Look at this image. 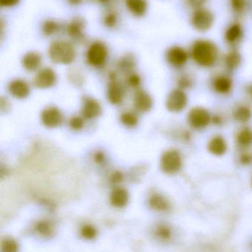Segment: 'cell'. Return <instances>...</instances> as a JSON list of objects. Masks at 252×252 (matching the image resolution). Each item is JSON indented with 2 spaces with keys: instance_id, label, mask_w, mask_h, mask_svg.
Instances as JSON below:
<instances>
[{
  "instance_id": "obj_1",
  "label": "cell",
  "mask_w": 252,
  "mask_h": 252,
  "mask_svg": "<svg viewBox=\"0 0 252 252\" xmlns=\"http://www.w3.org/2000/svg\"><path fill=\"white\" fill-rule=\"evenodd\" d=\"M191 55L200 66L209 67L214 65L217 60V47L212 41L198 40L192 45Z\"/></svg>"
},
{
  "instance_id": "obj_2",
  "label": "cell",
  "mask_w": 252,
  "mask_h": 252,
  "mask_svg": "<svg viewBox=\"0 0 252 252\" xmlns=\"http://www.w3.org/2000/svg\"><path fill=\"white\" fill-rule=\"evenodd\" d=\"M49 58L56 63L71 64L76 57V52L71 43L65 41H55L48 49Z\"/></svg>"
},
{
  "instance_id": "obj_3",
  "label": "cell",
  "mask_w": 252,
  "mask_h": 252,
  "mask_svg": "<svg viewBox=\"0 0 252 252\" xmlns=\"http://www.w3.org/2000/svg\"><path fill=\"white\" fill-rule=\"evenodd\" d=\"M182 167L181 155L176 150L166 151L161 158V170L167 174H175Z\"/></svg>"
},
{
  "instance_id": "obj_4",
  "label": "cell",
  "mask_w": 252,
  "mask_h": 252,
  "mask_svg": "<svg viewBox=\"0 0 252 252\" xmlns=\"http://www.w3.org/2000/svg\"><path fill=\"white\" fill-rule=\"evenodd\" d=\"M214 15L208 9H196L192 16V26L201 32H206L211 29L214 23Z\"/></svg>"
},
{
  "instance_id": "obj_5",
  "label": "cell",
  "mask_w": 252,
  "mask_h": 252,
  "mask_svg": "<svg viewBox=\"0 0 252 252\" xmlns=\"http://www.w3.org/2000/svg\"><path fill=\"white\" fill-rule=\"evenodd\" d=\"M108 58V49L100 41H96L89 47L87 51V61L93 66H100Z\"/></svg>"
},
{
  "instance_id": "obj_6",
  "label": "cell",
  "mask_w": 252,
  "mask_h": 252,
  "mask_svg": "<svg viewBox=\"0 0 252 252\" xmlns=\"http://www.w3.org/2000/svg\"><path fill=\"white\" fill-rule=\"evenodd\" d=\"M187 96L180 90H175L169 94L166 100V106L170 112L178 113L181 112L187 105Z\"/></svg>"
},
{
  "instance_id": "obj_7",
  "label": "cell",
  "mask_w": 252,
  "mask_h": 252,
  "mask_svg": "<svg viewBox=\"0 0 252 252\" xmlns=\"http://www.w3.org/2000/svg\"><path fill=\"white\" fill-rule=\"evenodd\" d=\"M211 121V116L208 111L203 108H194L188 115V122L191 127L195 129L207 127Z\"/></svg>"
},
{
  "instance_id": "obj_8",
  "label": "cell",
  "mask_w": 252,
  "mask_h": 252,
  "mask_svg": "<svg viewBox=\"0 0 252 252\" xmlns=\"http://www.w3.org/2000/svg\"><path fill=\"white\" fill-rule=\"evenodd\" d=\"M56 82V75L50 68L41 69L36 75L34 84L37 88L46 90L53 87Z\"/></svg>"
},
{
  "instance_id": "obj_9",
  "label": "cell",
  "mask_w": 252,
  "mask_h": 252,
  "mask_svg": "<svg viewBox=\"0 0 252 252\" xmlns=\"http://www.w3.org/2000/svg\"><path fill=\"white\" fill-rule=\"evenodd\" d=\"M41 120L43 125L50 128H53L62 124L63 117L62 112L58 108L50 106L42 111Z\"/></svg>"
},
{
  "instance_id": "obj_10",
  "label": "cell",
  "mask_w": 252,
  "mask_h": 252,
  "mask_svg": "<svg viewBox=\"0 0 252 252\" xmlns=\"http://www.w3.org/2000/svg\"><path fill=\"white\" fill-rule=\"evenodd\" d=\"M167 60L170 65L175 67H180L186 64L188 61V53L180 47H171L167 53Z\"/></svg>"
},
{
  "instance_id": "obj_11",
  "label": "cell",
  "mask_w": 252,
  "mask_h": 252,
  "mask_svg": "<svg viewBox=\"0 0 252 252\" xmlns=\"http://www.w3.org/2000/svg\"><path fill=\"white\" fill-rule=\"evenodd\" d=\"M102 113L100 103L91 97H85L83 101L81 115L85 119L92 120L97 118Z\"/></svg>"
},
{
  "instance_id": "obj_12",
  "label": "cell",
  "mask_w": 252,
  "mask_h": 252,
  "mask_svg": "<svg viewBox=\"0 0 252 252\" xmlns=\"http://www.w3.org/2000/svg\"><path fill=\"white\" fill-rule=\"evenodd\" d=\"M9 93L18 99L26 98L30 94V88L25 81L20 79L14 80L9 84Z\"/></svg>"
},
{
  "instance_id": "obj_13",
  "label": "cell",
  "mask_w": 252,
  "mask_h": 252,
  "mask_svg": "<svg viewBox=\"0 0 252 252\" xmlns=\"http://www.w3.org/2000/svg\"><path fill=\"white\" fill-rule=\"evenodd\" d=\"M152 97L146 92L138 91L135 95L134 106L136 110L141 112H149L152 107Z\"/></svg>"
},
{
  "instance_id": "obj_14",
  "label": "cell",
  "mask_w": 252,
  "mask_h": 252,
  "mask_svg": "<svg viewBox=\"0 0 252 252\" xmlns=\"http://www.w3.org/2000/svg\"><path fill=\"white\" fill-rule=\"evenodd\" d=\"M129 201V193L125 189L116 188L110 194V202L116 208H123L127 206Z\"/></svg>"
},
{
  "instance_id": "obj_15",
  "label": "cell",
  "mask_w": 252,
  "mask_h": 252,
  "mask_svg": "<svg viewBox=\"0 0 252 252\" xmlns=\"http://www.w3.org/2000/svg\"><path fill=\"white\" fill-rule=\"evenodd\" d=\"M126 6L133 16L142 17L147 11L148 3L146 0H126Z\"/></svg>"
},
{
  "instance_id": "obj_16",
  "label": "cell",
  "mask_w": 252,
  "mask_h": 252,
  "mask_svg": "<svg viewBox=\"0 0 252 252\" xmlns=\"http://www.w3.org/2000/svg\"><path fill=\"white\" fill-rule=\"evenodd\" d=\"M124 90L115 80H112L108 87V97L112 104H119L124 98Z\"/></svg>"
},
{
  "instance_id": "obj_17",
  "label": "cell",
  "mask_w": 252,
  "mask_h": 252,
  "mask_svg": "<svg viewBox=\"0 0 252 252\" xmlns=\"http://www.w3.org/2000/svg\"><path fill=\"white\" fill-rule=\"evenodd\" d=\"M41 63V56L36 52L27 53L22 58V66L26 70L31 71V72L38 69Z\"/></svg>"
},
{
  "instance_id": "obj_18",
  "label": "cell",
  "mask_w": 252,
  "mask_h": 252,
  "mask_svg": "<svg viewBox=\"0 0 252 252\" xmlns=\"http://www.w3.org/2000/svg\"><path fill=\"white\" fill-rule=\"evenodd\" d=\"M208 150L213 155L220 157L226 152L227 145L222 136H216L209 142Z\"/></svg>"
},
{
  "instance_id": "obj_19",
  "label": "cell",
  "mask_w": 252,
  "mask_h": 252,
  "mask_svg": "<svg viewBox=\"0 0 252 252\" xmlns=\"http://www.w3.org/2000/svg\"><path fill=\"white\" fill-rule=\"evenodd\" d=\"M149 204L152 210L158 212H166L170 208L168 200L161 194L155 193L151 195L149 199Z\"/></svg>"
},
{
  "instance_id": "obj_20",
  "label": "cell",
  "mask_w": 252,
  "mask_h": 252,
  "mask_svg": "<svg viewBox=\"0 0 252 252\" xmlns=\"http://www.w3.org/2000/svg\"><path fill=\"white\" fill-rule=\"evenodd\" d=\"M86 23L84 19L76 17L71 21L67 28V32L70 36L78 38L82 35L83 30L85 28Z\"/></svg>"
},
{
  "instance_id": "obj_21",
  "label": "cell",
  "mask_w": 252,
  "mask_h": 252,
  "mask_svg": "<svg viewBox=\"0 0 252 252\" xmlns=\"http://www.w3.org/2000/svg\"><path fill=\"white\" fill-rule=\"evenodd\" d=\"M243 35V29L241 25L234 24L231 25L225 33V38L229 44H234L241 39Z\"/></svg>"
},
{
  "instance_id": "obj_22",
  "label": "cell",
  "mask_w": 252,
  "mask_h": 252,
  "mask_svg": "<svg viewBox=\"0 0 252 252\" xmlns=\"http://www.w3.org/2000/svg\"><path fill=\"white\" fill-rule=\"evenodd\" d=\"M213 87L217 93L226 94L232 89V81L227 77H217L213 83Z\"/></svg>"
},
{
  "instance_id": "obj_23",
  "label": "cell",
  "mask_w": 252,
  "mask_h": 252,
  "mask_svg": "<svg viewBox=\"0 0 252 252\" xmlns=\"http://www.w3.org/2000/svg\"><path fill=\"white\" fill-rule=\"evenodd\" d=\"M234 118L238 122L242 124L248 122L252 118L251 110L247 106H241L235 110Z\"/></svg>"
},
{
  "instance_id": "obj_24",
  "label": "cell",
  "mask_w": 252,
  "mask_h": 252,
  "mask_svg": "<svg viewBox=\"0 0 252 252\" xmlns=\"http://www.w3.org/2000/svg\"><path fill=\"white\" fill-rule=\"evenodd\" d=\"M237 142L241 147H248L252 144V131L250 129L244 128L237 136Z\"/></svg>"
},
{
  "instance_id": "obj_25",
  "label": "cell",
  "mask_w": 252,
  "mask_h": 252,
  "mask_svg": "<svg viewBox=\"0 0 252 252\" xmlns=\"http://www.w3.org/2000/svg\"><path fill=\"white\" fill-rule=\"evenodd\" d=\"M241 62V56L239 53L232 51L226 56L225 59V63L228 69H234L239 66Z\"/></svg>"
},
{
  "instance_id": "obj_26",
  "label": "cell",
  "mask_w": 252,
  "mask_h": 252,
  "mask_svg": "<svg viewBox=\"0 0 252 252\" xmlns=\"http://www.w3.org/2000/svg\"><path fill=\"white\" fill-rule=\"evenodd\" d=\"M36 231L42 236H50L53 234V228L51 223L47 220H41L36 225Z\"/></svg>"
},
{
  "instance_id": "obj_27",
  "label": "cell",
  "mask_w": 252,
  "mask_h": 252,
  "mask_svg": "<svg viewBox=\"0 0 252 252\" xmlns=\"http://www.w3.org/2000/svg\"><path fill=\"white\" fill-rule=\"evenodd\" d=\"M59 24L52 19H47L45 22H43L42 26H41L43 33L47 36L56 33L59 31Z\"/></svg>"
},
{
  "instance_id": "obj_28",
  "label": "cell",
  "mask_w": 252,
  "mask_h": 252,
  "mask_svg": "<svg viewBox=\"0 0 252 252\" xmlns=\"http://www.w3.org/2000/svg\"><path fill=\"white\" fill-rule=\"evenodd\" d=\"M121 122L123 125L128 127H133L138 125L139 118L136 114L133 112H125L121 116Z\"/></svg>"
},
{
  "instance_id": "obj_29",
  "label": "cell",
  "mask_w": 252,
  "mask_h": 252,
  "mask_svg": "<svg viewBox=\"0 0 252 252\" xmlns=\"http://www.w3.org/2000/svg\"><path fill=\"white\" fill-rule=\"evenodd\" d=\"M155 235L161 241H168L172 238V231L167 225H159L155 229Z\"/></svg>"
},
{
  "instance_id": "obj_30",
  "label": "cell",
  "mask_w": 252,
  "mask_h": 252,
  "mask_svg": "<svg viewBox=\"0 0 252 252\" xmlns=\"http://www.w3.org/2000/svg\"><path fill=\"white\" fill-rule=\"evenodd\" d=\"M19 245L12 238H5L1 242V252H18Z\"/></svg>"
},
{
  "instance_id": "obj_31",
  "label": "cell",
  "mask_w": 252,
  "mask_h": 252,
  "mask_svg": "<svg viewBox=\"0 0 252 252\" xmlns=\"http://www.w3.org/2000/svg\"><path fill=\"white\" fill-rule=\"evenodd\" d=\"M81 235L85 239L93 240L97 235V231L91 225H84L81 229Z\"/></svg>"
},
{
  "instance_id": "obj_32",
  "label": "cell",
  "mask_w": 252,
  "mask_h": 252,
  "mask_svg": "<svg viewBox=\"0 0 252 252\" xmlns=\"http://www.w3.org/2000/svg\"><path fill=\"white\" fill-rule=\"evenodd\" d=\"M247 5V0H231V6L234 11L242 13Z\"/></svg>"
},
{
  "instance_id": "obj_33",
  "label": "cell",
  "mask_w": 252,
  "mask_h": 252,
  "mask_svg": "<svg viewBox=\"0 0 252 252\" xmlns=\"http://www.w3.org/2000/svg\"><path fill=\"white\" fill-rule=\"evenodd\" d=\"M84 120L80 117H74L70 121V126L74 130H79L84 127Z\"/></svg>"
},
{
  "instance_id": "obj_34",
  "label": "cell",
  "mask_w": 252,
  "mask_h": 252,
  "mask_svg": "<svg viewBox=\"0 0 252 252\" xmlns=\"http://www.w3.org/2000/svg\"><path fill=\"white\" fill-rule=\"evenodd\" d=\"M119 66L124 70H129L134 66V61L130 56L123 58L119 62Z\"/></svg>"
},
{
  "instance_id": "obj_35",
  "label": "cell",
  "mask_w": 252,
  "mask_h": 252,
  "mask_svg": "<svg viewBox=\"0 0 252 252\" xmlns=\"http://www.w3.org/2000/svg\"><path fill=\"white\" fill-rule=\"evenodd\" d=\"M104 23L108 28H112L116 25L117 16L115 13H109L104 19Z\"/></svg>"
},
{
  "instance_id": "obj_36",
  "label": "cell",
  "mask_w": 252,
  "mask_h": 252,
  "mask_svg": "<svg viewBox=\"0 0 252 252\" xmlns=\"http://www.w3.org/2000/svg\"><path fill=\"white\" fill-rule=\"evenodd\" d=\"M127 83L129 85L132 87H139V84L141 83V78L139 75L136 74H132L129 76L128 79H127Z\"/></svg>"
},
{
  "instance_id": "obj_37",
  "label": "cell",
  "mask_w": 252,
  "mask_h": 252,
  "mask_svg": "<svg viewBox=\"0 0 252 252\" xmlns=\"http://www.w3.org/2000/svg\"><path fill=\"white\" fill-rule=\"evenodd\" d=\"M207 0H186V2L193 8H201L202 6L207 2Z\"/></svg>"
},
{
  "instance_id": "obj_38",
  "label": "cell",
  "mask_w": 252,
  "mask_h": 252,
  "mask_svg": "<svg viewBox=\"0 0 252 252\" xmlns=\"http://www.w3.org/2000/svg\"><path fill=\"white\" fill-rule=\"evenodd\" d=\"M20 0H0V5L2 7H11L19 4Z\"/></svg>"
},
{
  "instance_id": "obj_39",
  "label": "cell",
  "mask_w": 252,
  "mask_h": 252,
  "mask_svg": "<svg viewBox=\"0 0 252 252\" xmlns=\"http://www.w3.org/2000/svg\"><path fill=\"white\" fill-rule=\"evenodd\" d=\"M110 180L113 184H119L123 180L122 173L121 172H115L111 176Z\"/></svg>"
},
{
  "instance_id": "obj_40",
  "label": "cell",
  "mask_w": 252,
  "mask_h": 252,
  "mask_svg": "<svg viewBox=\"0 0 252 252\" xmlns=\"http://www.w3.org/2000/svg\"><path fill=\"white\" fill-rule=\"evenodd\" d=\"M179 84L181 88H187V87H190L192 82L189 78L184 76L179 79Z\"/></svg>"
},
{
  "instance_id": "obj_41",
  "label": "cell",
  "mask_w": 252,
  "mask_h": 252,
  "mask_svg": "<svg viewBox=\"0 0 252 252\" xmlns=\"http://www.w3.org/2000/svg\"><path fill=\"white\" fill-rule=\"evenodd\" d=\"M105 159V157L103 153L101 152V151H98V152H96V154H95L94 160L96 161V163H98V164H102V163L104 162Z\"/></svg>"
},
{
  "instance_id": "obj_42",
  "label": "cell",
  "mask_w": 252,
  "mask_h": 252,
  "mask_svg": "<svg viewBox=\"0 0 252 252\" xmlns=\"http://www.w3.org/2000/svg\"><path fill=\"white\" fill-rule=\"evenodd\" d=\"M241 162L244 164H249L250 162V156L247 155V154H244V155L241 156Z\"/></svg>"
},
{
  "instance_id": "obj_43",
  "label": "cell",
  "mask_w": 252,
  "mask_h": 252,
  "mask_svg": "<svg viewBox=\"0 0 252 252\" xmlns=\"http://www.w3.org/2000/svg\"><path fill=\"white\" fill-rule=\"evenodd\" d=\"M68 2L72 5H78V4H81L82 0H68Z\"/></svg>"
},
{
  "instance_id": "obj_44",
  "label": "cell",
  "mask_w": 252,
  "mask_h": 252,
  "mask_svg": "<svg viewBox=\"0 0 252 252\" xmlns=\"http://www.w3.org/2000/svg\"><path fill=\"white\" fill-rule=\"evenodd\" d=\"M250 94H251V96L252 97V86H251V87H250Z\"/></svg>"
}]
</instances>
